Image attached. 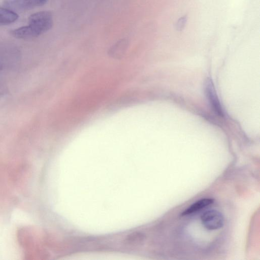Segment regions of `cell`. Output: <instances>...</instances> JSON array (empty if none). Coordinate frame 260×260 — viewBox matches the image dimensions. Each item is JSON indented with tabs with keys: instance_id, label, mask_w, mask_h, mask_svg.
<instances>
[{
	"instance_id": "3957f363",
	"label": "cell",
	"mask_w": 260,
	"mask_h": 260,
	"mask_svg": "<svg viewBox=\"0 0 260 260\" xmlns=\"http://www.w3.org/2000/svg\"><path fill=\"white\" fill-rule=\"evenodd\" d=\"M48 0H5V8L15 11H24L45 5Z\"/></svg>"
},
{
	"instance_id": "6da1fadb",
	"label": "cell",
	"mask_w": 260,
	"mask_h": 260,
	"mask_svg": "<svg viewBox=\"0 0 260 260\" xmlns=\"http://www.w3.org/2000/svg\"><path fill=\"white\" fill-rule=\"evenodd\" d=\"M53 23L51 13L43 11L30 15L28 18V25L37 37L50 29Z\"/></svg>"
},
{
	"instance_id": "8992f818",
	"label": "cell",
	"mask_w": 260,
	"mask_h": 260,
	"mask_svg": "<svg viewBox=\"0 0 260 260\" xmlns=\"http://www.w3.org/2000/svg\"><path fill=\"white\" fill-rule=\"evenodd\" d=\"M18 16L16 12L6 8H0V25L12 23L18 19Z\"/></svg>"
},
{
	"instance_id": "5b68a950",
	"label": "cell",
	"mask_w": 260,
	"mask_h": 260,
	"mask_svg": "<svg viewBox=\"0 0 260 260\" xmlns=\"http://www.w3.org/2000/svg\"><path fill=\"white\" fill-rule=\"evenodd\" d=\"M214 202V200L212 198H203L196 202L193 203L192 205L184 210L182 213V216H185L194 212H197L199 210L212 204Z\"/></svg>"
},
{
	"instance_id": "52a82bcc",
	"label": "cell",
	"mask_w": 260,
	"mask_h": 260,
	"mask_svg": "<svg viewBox=\"0 0 260 260\" xmlns=\"http://www.w3.org/2000/svg\"><path fill=\"white\" fill-rule=\"evenodd\" d=\"M145 236L140 232H134L127 236L124 242L128 245H134L141 242L144 239Z\"/></svg>"
},
{
	"instance_id": "277c9868",
	"label": "cell",
	"mask_w": 260,
	"mask_h": 260,
	"mask_svg": "<svg viewBox=\"0 0 260 260\" xmlns=\"http://www.w3.org/2000/svg\"><path fill=\"white\" fill-rule=\"evenodd\" d=\"M205 92L214 112L220 116H223V112L219 102L214 86L210 79H207L205 85Z\"/></svg>"
},
{
	"instance_id": "7a4b0ae2",
	"label": "cell",
	"mask_w": 260,
	"mask_h": 260,
	"mask_svg": "<svg viewBox=\"0 0 260 260\" xmlns=\"http://www.w3.org/2000/svg\"><path fill=\"white\" fill-rule=\"evenodd\" d=\"M202 224L209 230L221 228L223 225L224 218L222 214L215 210H210L204 212L201 216Z\"/></svg>"
},
{
	"instance_id": "ba28073f",
	"label": "cell",
	"mask_w": 260,
	"mask_h": 260,
	"mask_svg": "<svg viewBox=\"0 0 260 260\" xmlns=\"http://www.w3.org/2000/svg\"><path fill=\"white\" fill-rule=\"evenodd\" d=\"M187 20L186 15H183L179 18L176 23V29L178 31H181L184 28Z\"/></svg>"
}]
</instances>
